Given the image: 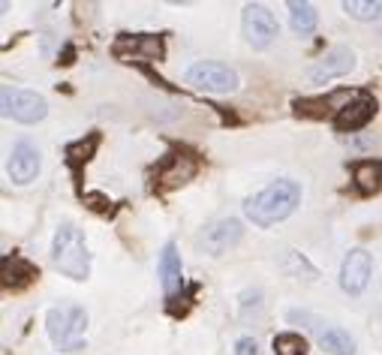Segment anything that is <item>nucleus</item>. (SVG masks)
<instances>
[{
    "label": "nucleus",
    "mask_w": 382,
    "mask_h": 355,
    "mask_svg": "<svg viewBox=\"0 0 382 355\" xmlns=\"http://www.w3.org/2000/svg\"><path fill=\"white\" fill-rule=\"evenodd\" d=\"M193 175H196V160H193V157H187V154H172V157H165V163L160 166L157 184H160V190H175V187L187 184Z\"/></svg>",
    "instance_id": "obj_11"
},
{
    "label": "nucleus",
    "mask_w": 382,
    "mask_h": 355,
    "mask_svg": "<svg viewBox=\"0 0 382 355\" xmlns=\"http://www.w3.org/2000/svg\"><path fill=\"white\" fill-rule=\"evenodd\" d=\"M373 115H376V99L373 97H359L355 103L343 106V111L334 118V124H337L340 133H352V130H361V126L371 124Z\"/></svg>",
    "instance_id": "obj_12"
},
{
    "label": "nucleus",
    "mask_w": 382,
    "mask_h": 355,
    "mask_svg": "<svg viewBox=\"0 0 382 355\" xmlns=\"http://www.w3.org/2000/svg\"><path fill=\"white\" fill-rule=\"evenodd\" d=\"M355 187L361 190V193H376L382 187V163L376 160H364L355 166Z\"/></svg>",
    "instance_id": "obj_18"
},
{
    "label": "nucleus",
    "mask_w": 382,
    "mask_h": 355,
    "mask_svg": "<svg viewBox=\"0 0 382 355\" xmlns=\"http://www.w3.org/2000/svg\"><path fill=\"white\" fill-rule=\"evenodd\" d=\"M316 21H320V16H316V9L313 4H289V24H292V31L301 33V36H307L316 31Z\"/></svg>",
    "instance_id": "obj_17"
},
{
    "label": "nucleus",
    "mask_w": 382,
    "mask_h": 355,
    "mask_svg": "<svg viewBox=\"0 0 382 355\" xmlns=\"http://www.w3.org/2000/svg\"><path fill=\"white\" fill-rule=\"evenodd\" d=\"M235 355H262V352H259V344L253 337H241L235 344Z\"/></svg>",
    "instance_id": "obj_24"
},
{
    "label": "nucleus",
    "mask_w": 382,
    "mask_h": 355,
    "mask_svg": "<svg viewBox=\"0 0 382 355\" xmlns=\"http://www.w3.org/2000/svg\"><path fill=\"white\" fill-rule=\"evenodd\" d=\"M48 337L52 344L60 349L79 352L84 349V325H87V313L84 307H75V304H60V307L48 310Z\"/></svg>",
    "instance_id": "obj_3"
},
{
    "label": "nucleus",
    "mask_w": 382,
    "mask_h": 355,
    "mask_svg": "<svg viewBox=\"0 0 382 355\" xmlns=\"http://www.w3.org/2000/svg\"><path fill=\"white\" fill-rule=\"evenodd\" d=\"M4 115L18 124H36L48 115L45 97L36 91H18V87H4Z\"/></svg>",
    "instance_id": "obj_5"
},
{
    "label": "nucleus",
    "mask_w": 382,
    "mask_h": 355,
    "mask_svg": "<svg viewBox=\"0 0 382 355\" xmlns=\"http://www.w3.org/2000/svg\"><path fill=\"white\" fill-rule=\"evenodd\" d=\"M241 235H244V226L235 217H223V220H214L205 232L199 235V250H205L208 256H223L226 250H232Z\"/></svg>",
    "instance_id": "obj_7"
},
{
    "label": "nucleus",
    "mask_w": 382,
    "mask_h": 355,
    "mask_svg": "<svg viewBox=\"0 0 382 355\" xmlns=\"http://www.w3.org/2000/svg\"><path fill=\"white\" fill-rule=\"evenodd\" d=\"M52 262L58 271L72 277V280H87V274H91V253H87V241L82 229H75L72 223L60 226L52 241Z\"/></svg>",
    "instance_id": "obj_2"
},
{
    "label": "nucleus",
    "mask_w": 382,
    "mask_h": 355,
    "mask_svg": "<svg viewBox=\"0 0 382 355\" xmlns=\"http://www.w3.org/2000/svg\"><path fill=\"white\" fill-rule=\"evenodd\" d=\"M320 346L328 355H355V340L349 332H343V328H328V332H322Z\"/></svg>",
    "instance_id": "obj_16"
},
{
    "label": "nucleus",
    "mask_w": 382,
    "mask_h": 355,
    "mask_svg": "<svg viewBox=\"0 0 382 355\" xmlns=\"http://www.w3.org/2000/svg\"><path fill=\"white\" fill-rule=\"evenodd\" d=\"M160 283H163V293L169 295V298H175L178 293H181V286H184L181 256H178L175 241H169V244L163 247V256H160Z\"/></svg>",
    "instance_id": "obj_13"
},
{
    "label": "nucleus",
    "mask_w": 382,
    "mask_h": 355,
    "mask_svg": "<svg viewBox=\"0 0 382 355\" xmlns=\"http://www.w3.org/2000/svg\"><path fill=\"white\" fill-rule=\"evenodd\" d=\"M97 145H99V136H97V133L87 136V142H84V138H79V142H72V145L67 148V157H70V163H72V166H79V163H87V160L94 157Z\"/></svg>",
    "instance_id": "obj_21"
},
{
    "label": "nucleus",
    "mask_w": 382,
    "mask_h": 355,
    "mask_svg": "<svg viewBox=\"0 0 382 355\" xmlns=\"http://www.w3.org/2000/svg\"><path fill=\"white\" fill-rule=\"evenodd\" d=\"M6 172L16 184H31L33 178L40 175V151H36L31 142H16L9 151Z\"/></svg>",
    "instance_id": "obj_10"
},
{
    "label": "nucleus",
    "mask_w": 382,
    "mask_h": 355,
    "mask_svg": "<svg viewBox=\"0 0 382 355\" xmlns=\"http://www.w3.org/2000/svg\"><path fill=\"white\" fill-rule=\"evenodd\" d=\"M371 253H364V250H352L346 253V259H343L340 265V286H343V293H349V295H361L367 283H371Z\"/></svg>",
    "instance_id": "obj_9"
},
{
    "label": "nucleus",
    "mask_w": 382,
    "mask_h": 355,
    "mask_svg": "<svg viewBox=\"0 0 382 355\" xmlns=\"http://www.w3.org/2000/svg\"><path fill=\"white\" fill-rule=\"evenodd\" d=\"M274 352L277 355H304L307 352V340L301 334H277L274 337Z\"/></svg>",
    "instance_id": "obj_22"
},
{
    "label": "nucleus",
    "mask_w": 382,
    "mask_h": 355,
    "mask_svg": "<svg viewBox=\"0 0 382 355\" xmlns=\"http://www.w3.org/2000/svg\"><path fill=\"white\" fill-rule=\"evenodd\" d=\"M343 12L355 21H376L382 16V0H346Z\"/></svg>",
    "instance_id": "obj_20"
},
{
    "label": "nucleus",
    "mask_w": 382,
    "mask_h": 355,
    "mask_svg": "<svg viewBox=\"0 0 382 355\" xmlns=\"http://www.w3.org/2000/svg\"><path fill=\"white\" fill-rule=\"evenodd\" d=\"M130 48V60H160L163 58V40L160 36H121L114 52H126Z\"/></svg>",
    "instance_id": "obj_14"
},
{
    "label": "nucleus",
    "mask_w": 382,
    "mask_h": 355,
    "mask_svg": "<svg viewBox=\"0 0 382 355\" xmlns=\"http://www.w3.org/2000/svg\"><path fill=\"white\" fill-rule=\"evenodd\" d=\"M241 31H244V40L253 48H268L277 36V18L271 16L268 6L262 4H250L241 16Z\"/></svg>",
    "instance_id": "obj_6"
},
{
    "label": "nucleus",
    "mask_w": 382,
    "mask_h": 355,
    "mask_svg": "<svg viewBox=\"0 0 382 355\" xmlns=\"http://www.w3.org/2000/svg\"><path fill=\"white\" fill-rule=\"evenodd\" d=\"M187 82L205 94H235L238 91V72L220 60H199L187 70Z\"/></svg>",
    "instance_id": "obj_4"
},
{
    "label": "nucleus",
    "mask_w": 382,
    "mask_h": 355,
    "mask_svg": "<svg viewBox=\"0 0 382 355\" xmlns=\"http://www.w3.org/2000/svg\"><path fill=\"white\" fill-rule=\"evenodd\" d=\"M355 70V52L352 48H331V52H325L320 60L313 63V67L307 70V79L316 82V84H325L331 79H340V75H346Z\"/></svg>",
    "instance_id": "obj_8"
},
{
    "label": "nucleus",
    "mask_w": 382,
    "mask_h": 355,
    "mask_svg": "<svg viewBox=\"0 0 382 355\" xmlns=\"http://www.w3.org/2000/svg\"><path fill=\"white\" fill-rule=\"evenodd\" d=\"M283 274L286 277H295V280H304V283H313L316 277V268L301 256V253H295V250H286V256H283Z\"/></svg>",
    "instance_id": "obj_19"
},
{
    "label": "nucleus",
    "mask_w": 382,
    "mask_h": 355,
    "mask_svg": "<svg viewBox=\"0 0 382 355\" xmlns=\"http://www.w3.org/2000/svg\"><path fill=\"white\" fill-rule=\"evenodd\" d=\"M250 313L253 316L262 313V293L259 289H247V293L241 295V320H250Z\"/></svg>",
    "instance_id": "obj_23"
},
{
    "label": "nucleus",
    "mask_w": 382,
    "mask_h": 355,
    "mask_svg": "<svg viewBox=\"0 0 382 355\" xmlns=\"http://www.w3.org/2000/svg\"><path fill=\"white\" fill-rule=\"evenodd\" d=\"M298 202H301V184L292 181V178H280V181L268 184L256 196H250L244 202V214L256 226L268 229V226L286 220L298 208Z\"/></svg>",
    "instance_id": "obj_1"
},
{
    "label": "nucleus",
    "mask_w": 382,
    "mask_h": 355,
    "mask_svg": "<svg viewBox=\"0 0 382 355\" xmlns=\"http://www.w3.org/2000/svg\"><path fill=\"white\" fill-rule=\"evenodd\" d=\"M36 277V268L31 262H24L18 256H6L4 259V286H12V289H21V286H28L31 280Z\"/></svg>",
    "instance_id": "obj_15"
}]
</instances>
